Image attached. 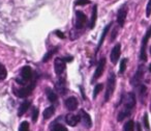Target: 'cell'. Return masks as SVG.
I'll list each match as a JSON object with an SVG mask.
<instances>
[{
	"instance_id": "obj_18",
	"label": "cell",
	"mask_w": 151,
	"mask_h": 131,
	"mask_svg": "<svg viewBox=\"0 0 151 131\" xmlns=\"http://www.w3.org/2000/svg\"><path fill=\"white\" fill-rule=\"evenodd\" d=\"M112 26V23H109L107 26L105 27V29H104V31H103V33H101V40H99V45H97V48H96V52L97 51L101 49V45H103V43H104V41H105V38H106V36H107V33H108V31H109V29H110V27Z\"/></svg>"
},
{
	"instance_id": "obj_38",
	"label": "cell",
	"mask_w": 151,
	"mask_h": 131,
	"mask_svg": "<svg viewBox=\"0 0 151 131\" xmlns=\"http://www.w3.org/2000/svg\"><path fill=\"white\" fill-rule=\"evenodd\" d=\"M150 53H151V47H150Z\"/></svg>"
},
{
	"instance_id": "obj_22",
	"label": "cell",
	"mask_w": 151,
	"mask_h": 131,
	"mask_svg": "<svg viewBox=\"0 0 151 131\" xmlns=\"http://www.w3.org/2000/svg\"><path fill=\"white\" fill-rule=\"evenodd\" d=\"M123 131H134V123L132 120H129L125 123L123 127Z\"/></svg>"
},
{
	"instance_id": "obj_17",
	"label": "cell",
	"mask_w": 151,
	"mask_h": 131,
	"mask_svg": "<svg viewBox=\"0 0 151 131\" xmlns=\"http://www.w3.org/2000/svg\"><path fill=\"white\" fill-rule=\"evenodd\" d=\"M30 105H31V102H30V101H24L23 103L20 105V107H19V111H18V114H19V116H23V114H25V112L27 111L28 109H29Z\"/></svg>"
},
{
	"instance_id": "obj_8",
	"label": "cell",
	"mask_w": 151,
	"mask_h": 131,
	"mask_svg": "<svg viewBox=\"0 0 151 131\" xmlns=\"http://www.w3.org/2000/svg\"><path fill=\"white\" fill-rule=\"evenodd\" d=\"M105 66H106V58H101V60L99 61V65L96 67V70L94 72V75H93V78H92V82H94L96 79H99V77L101 76L103 74L104 70H105Z\"/></svg>"
},
{
	"instance_id": "obj_36",
	"label": "cell",
	"mask_w": 151,
	"mask_h": 131,
	"mask_svg": "<svg viewBox=\"0 0 151 131\" xmlns=\"http://www.w3.org/2000/svg\"><path fill=\"white\" fill-rule=\"evenodd\" d=\"M137 129H138V131H142V129H141V125L139 124V123L137 124Z\"/></svg>"
},
{
	"instance_id": "obj_14",
	"label": "cell",
	"mask_w": 151,
	"mask_h": 131,
	"mask_svg": "<svg viewBox=\"0 0 151 131\" xmlns=\"http://www.w3.org/2000/svg\"><path fill=\"white\" fill-rule=\"evenodd\" d=\"M65 121H66V123L69 126L73 127L78 125V123L81 121V118H80V116H76V114H68L65 116Z\"/></svg>"
},
{
	"instance_id": "obj_28",
	"label": "cell",
	"mask_w": 151,
	"mask_h": 131,
	"mask_svg": "<svg viewBox=\"0 0 151 131\" xmlns=\"http://www.w3.org/2000/svg\"><path fill=\"white\" fill-rule=\"evenodd\" d=\"M19 131H29V123L28 122H22L19 127Z\"/></svg>"
},
{
	"instance_id": "obj_15",
	"label": "cell",
	"mask_w": 151,
	"mask_h": 131,
	"mask_svg": "<svg viewBox=\"0 0 151 131\" xmlns=\"http://www.w3.org/2000/svg\"><path fill=\"white\" fill-rule=\"evenodd\" d=\"M55 87H56V91L58 92L59 94H61V95H64V94H66V87H65V80L63 78H60L58 81L56 82V85H55Z\"/></svg>"
},
{
	"instance_id": "obj_34",
	"label": "cell",
	"mask_w": 151,
	"mask_h": 131,
	"mask_svg": "<svg viewBox=\"0 0 151 131\" xmlns=\"http://www.w3.org/2000/svg\"><path fill=\"white\" fill-rule=\"evenodd\" d=\"M116 33H117V30H114V31H113V34H112L111 41H114V39L116 38Z\"/></svg>"
},
{
	"instance_id": "obj_25",
	"label": "cell",
	"mask_w": 151,
	"mask_h": 131,
	"mask_svg": "<svg viewBox=\"0 0 151 131\" xmlns=\"http://www.w3.org/2000/svg\"><path fill=\"white\" fill-rule=\"evenodd\" d=\"M103 87H104L103 83H99V84L95 85L94 91H93V99H95V98H96V96L99 95V92H101V90H103Z\"/></svg>"
},
{
	"instance_id": "obj_11",
	"label": "cell",
	"mask_w": 151,
	"mask_h": 131,
	"mask_svg": "<svg viewBox=\"0 0 151 131\" xmlns=\"http://www.w3.org/2000/svg\"><path fill=\"white\" fill-rule=\"evenodd\" d=\"M78 105H79V102L76 97H69L65 100V106H66L67 109L70 110V111L77 109V108H78Z\"/></svg>"
},
{
	"instance_id": "obj_1",
	"label": "cell",
	"mask_w": 151,
	"mask_h": 131,
	"mask_svg": "<svg viewBox=\"0 0 151 131\" xmlns=\"http://www.w3.org/2000/svg\"><path fill=\"white\" fill-rule=\"evenodd\" d=\"M116 85V76L114 73H110L109 78L107 81V87H106V95H105V101H109L110 98L112 97L114 93V90H115Z\"/></svg>"
},
{
	"instance_id": "obj_23",
	"label": "cell",
	"mask_w": 151,
	"mask_h": 131,
	"mask_svg": "<svg viewBox=\"0 0 151 131\" xmlns=\"http://www.w3.org/2000/svg\"><path fill=\"white\" fill-rule=\"evenodd\" d=\"M57 50H58V48H54V49H52V50L48 51V52L46 53V55L44 56V58H42V61H44V63H47V61L53 56V54H54L55 52H57Z\"/></svg>"
},
{
	"instance_id": "obj_12",
	"label": "cell",
	"mask_w": 151,
	"mask_h": 131,
	"mask_svg": "<svg viewBox=\"0 0 151 131\" xmlns=\"http://www.w3.org/2000/svg\"><path fill=\"white\" fill-rule=\"evenodd\" d=\"M20 76L22 79H24L25 81H28L32 78V70L29 66H25L21 69V72H20Z\"/></svg>"
},
{
	"instance_id": "obj_32",
	"label": "cell",
	"mask_w": 151,
	"mask_h": 131,
	"mask_svg": "<svg viewBox=\"0 0 151 131\" xmlns=\"http://www.w3.org/2000/svg\"><path fill=\"white\" fill-rule=\"evenodd\" d=\"M143 122H144V126L146 129H149V122H148V116L147 114H145L144 118H143Z\"/></svg>"
},
{
	"instance_id": "obj_7",
	"label": "cell",
	"mask_w": 151,
	"mask_h": 131,
	"mask_svg": "<svg viewBox=\"0 0 151 131\" xmlns=\"http://www.w3.org/2000/svg\"><path fill=\"white\" fill-rule=\"evenodd\" d=\"M143 77H144V69H143V66H140L138 71H137L136 74H134V76L132 77L130 83H132L134 87H138L141 81H142Z\"/></svg>"
},
{
	"instance_id": "obj_4",
	"label": "cell",
	"mask_w": 151,
	"mask_h": 131,
	"mask_svg": "<svg viewBox=\"0 0 151 131\" xmlns=\"http://www.w3.org/2000/svg\"><path fill=\"white\" fill-rule=\"evenodd\" d=\"M122 103H123L124 107L128 108V109H132L136 105V97H134V93H127L123 96L122 98Z\"/></svg>"
},
{
	"instance_id": "obj_31",
	"label": "cell",
	"mask_w": 151,
	"mask_h": 131,
	"mask_svg": "<svg viewBox=\"0 0 151 131\" xmlns=\"http://www.w3.org/2000/svg\"><path fill=\"white\" fill-rule=\"evenodd\" d=\"M150 15H151V0H149V2L146 7V16L147 17H150Z\"/></svg>"
},
{
	"instance_id": "obj_9",
	"label": "cell",
	"mask_w": 151,
	"mask_h": 131,
	"mask_svg": "<svg viewBox=\"0 0 151 131\" xmlns=\"http://www.w3.org/2000/svg\"><path fill=\"white\" fill-rule=\"evenodd\" d=\"M120 54H121V45L120 44H116L114 46V48L112 49L111 51V55H110V58H111V61L116 65L120 57Z\"/></svg>"
},
{
	"instance_id": "obj_2",
	"label": "cell",
	"mask_w": 151,
	"mask_h": 131,
	"mask_svg": "<svg viewBox=\"0 0 151 131\" xmlns=\"http://www.w3.org/2000/svg\"><path fill=\"white\" fill-rule=\"evenodd\" d=\"M35 83L36 81H32L30 84L26 85V87H21V89H17L15 90V95L18 96L19 98H26L28 97V96H30V94L32 93V91L34 90V87H35Z\"/></svg>"
},
{
	"instance_id": "obj_10",
	"label": "cell",
	"mask_w": 151,
	"mask_h": 131,
	"mask_svg": "<svg viewBox=\"0 0 151 131\" xmlns=\"http://www.w3.org/2000/svg\"><path fill=\"white\" fill-rule=\"evenodd\" d=\"M54 69H55V73L57 75H61L65 70V61L62 58L57 57L54 61Z\"/></svg>"
},
{
	"instance_id": "obj_33",
	"label": "cell",
	"mask_w": 151,
	"mask_h": 131,
	"mask_svg": "<svg viewBox=\"0 0 151 131\" xmlns=\"http://www.w3.org/2000/svg\"><path fill=\"white\" fill-rule=\"evenodd\" d=\"M55 33H56V36H58L60 39H64V34H63L60 30H56V31H55Z\"/></svg>"
},
{
	"instance_id": "obj_27",
	"label": "cell",
	"mask_w": 151,
	"mask_h": 131,
	"mask_svg": "<svg viewBox=\"0 0 151 131\" xmlns=\"http://www.w3.org/2000/svg\"><path fill=\"white\" fill-rule=\"evenodd\" d=\"M52 131H67L66 127L61 124H55L52 128Z\"/></svg>"
},
{
	"instance_id": "obj_19",
	"label": "cell",
	"mask_w": 151,
	"mask_h": 131,
	"mask_svg": "<svg viewBox=\"0 0 151 131\" xmlns=\"http://www.w3.org/2000/svg\"><path fill=\"white\" fill-rule=\"evenodd\" d=\"M96 19H97V7L94 5L92 9V16H91V18H90V23H89V28H90V29H92L95 26Z\"/></svg>"
},
{
	"instance_id": "obj_39",
	"label": "cell",
	"mask_w": 151,
	"mask_h": 131,
	"mask_svg": "<svg viewBox=\"0 0 151 131\" xmlns=\"http://www.w3.org/2000/svg\"><path fill=\"white\" fill-rule=\"evenodd\" d=\"M150 110H151V104H150Z\"/></svg>"
},
{
	"instance_id": "obj_3",
	"label": "cell",
	"mask_w": 151,
	"mask_h": 131,
	"mask_svg": "<svg viewBox=\"0 0 151 131\" xmlns=\"http://www.w3.org/2000/svg\"><path fill=\"white\" fill-rule=\"evenodd\" d=\"M151 36V26L149 27V29L147 30L146 34L144 36L142 40V45H141V53H140V58L142 60L146 61L147 60V55H146V47H147V44H148V41Z\"/></svg>"
},
{
	"instance_id": "obj_20",
	"label": "cell",
	"mask_w": 151,
	"mask_h": 131,
	"mask_svg": "<svg viewBox=\"0 0 151 131\" xmlns=\"http://www.w3.org/2000/svg\"><path fill=\"white\" fill-rule=\"evenodd\" d=\"M55 112V107L54 106H50V107L46 108V109L44 110V112H42V116H44V119H46V120H48V119H50L51 116L54 114Z\"/></svg>"
},
{
	"instance_id": "obj_6",
	"label": "cell",
	"mask_w": 151,
	"mask_h": 131,
	"mask_svg": "<svg viewBox=\"0 0 151 131\" xmlns=\"http://www.w3.org/2000/svg\"><path fill=\"white\" fill-rule=\"evenodd\" d=\"M126 15H127V5L123 4L120 7L117 13V22H118V24H119V26H121V27L124 25V23H125Z\"/></svg>"
},
{
	"instance_id": "obj_24",
	"label": "cell",
	"mask_w": 151,
	"mask_h": 131,
	"mask_svg": "<svg viewBox=\"0 0 151 131\" xmlns=\"http://www.w3.org/2000/svg\"><path fill=\"white\" fill-rule=\"evenodd\" d=\"M7 76V71L5 69V67L2 65V63H0V80H4Z\"/></svg>"
},
{
	"instance_id": "obj_21",
	"label": "cell",
	"mask_w": 151,
	"mask_h": 131,
	"mask_svg": "<svg viewBox=\"0 0 151 131\" xmlns=\"http://www.w3.org/2000/svg\"><path fill=\"white\" fill-rule=\"evenodd\" d=\"M47 97H48L49 101L52 102V103H54V102L57 101L56 93H54L51 89H47Z\"/></svg>"
},
{
	"instance_id": "obj_26",
	"label": "cell",
	"mask_w": 151,
	"mask_h": 131,
	"mask_svg": "<svg viewBox=\"0 0 151 131\" xmlns=\"http://www.w3.org/2000/svg\"><path fill=\"white\" fill-rule=\"evenodd\" d=\"M126 63H127V59L123 58L121 60V63H120V69H119V73L120 74H123L125 72V69H126Z\"/></svg>"
},
{
	"instance_id": "obj_16",
	"label": "cell",
	"mask_w": 151,
	"mask_h": 131,
	"mask_svg": "<svg viewBox=\"0 0 151 131\" xmlns=\"http://www.w3.org/2000/svg\"><path fill=\"white\" fill-rule=\"evenodd\" d=\"M130 114H132V109H128V108H125V107H124L123 109L120 110L119 114H118V116H117L118 122H121V121H123L125 118L129 116H130Z\"/></svg>"
},
{
	"instance_id": "obj_30",
	"label": "cell",
	"mask_w": 151,
	"mask_h": 131,
	"mask_svg": "<svg viewBox=\"0 0 151 131\" xmlns=\"http://www.w3.org/2000/svg\"><path fill=\"white\" fill-rule=\"evenodd\" d=\"M89 3H90L89 0H77L76 1V5H86Z\"/></svg>"
},
{
	"instance_id": "obj_35",
	"label": "cell",
	"mask_w": 151,
	"mask_h": 131,
	"mask_svg": "<svg viewBox=\"0 0 151 131\" xmlns=\"http://www.w3.org/2000/svg\"><path fill=\"white\" fill-rule=\"evenodd\" d=\"M71 59H73V57H66V58H64L63 60H64V61H70Z\"/></svg>"
},
{
	"instance_id": "obj_29",
	"label": "cell",
	"mask_w": 151,
	"mask_h": 131,
	"mask_svg": "<svg viewBox=\"0 0 151 131\" xmlns=\"http://www.w3.org/2000/svg\"><path fill=\"white\" fill-rule=\"evenodd\" d=\"M38 109L36 107H33V109H32V114H31V116H32V122H34L35 123L36 121H37V118H38Z\"/></svg>"
},
{
	"instance_id": "obj_5",
	"label": "cell",
	"mask_w": 151,
	"mask_h": 131,
	"mask_svg": "<svg viewBox=\"0 0 151 131\" xmlns=\"http://www.w3.org/2000/svg\"><path fill=\"white\" fill-rule=\"evenodd\" d=\"M86 22H87V17L84 13H82L81 11L76 12V28H78V29L83 28V26L85 25Z\"/></svg>"
},
{
	"instance_id": "obj_13",
	"label": "cell",
	"mask_w": 151,
	"mask_h": 131,
	"mask_svg": "<svg viewBox=\"0 0 151 131\" xmlns=\"http://www.w3.org/2000/svg\"><path fill=\"white\" fill-rule=\"evenodd\" d=\"M80 118H81V121H82V123L84 124V126L86 127V128H90V127L92 126V122H91L90 116H89V114H87L85 110L82 109L80 111Z\"/></svg>"
},
{
	"instance_id": "obj_37",
	"label": "cell",
	"mask_w": 151,
	"mask_h": 131,
	"mask_svg": "<svg viewBox=\"0 0 151 131\" xmlns=\"http://www.w3.org/2000/svg\"><path fill=\"white\" fill-rule=\"evenodd\" d=\"M149 71H150V72H151V63H150V65H149Z\"/></svg>"
}]
</instances>
